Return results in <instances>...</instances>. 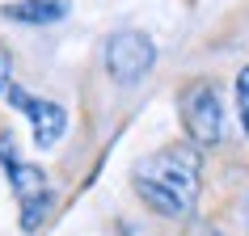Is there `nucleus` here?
I'll return each instance as SVG.
<instances>
[{
	"instance_id": "nucleus-9",
	"label": "nucleus",
	"mask_w": 249,
	"mask_h": 236,
	"mask_svg": "<svg viewBox=\"0 0 249 236\" xmlns=\"http://www.w3.org/2000/svg\"><path fill=\"white\" fill-rule=\"evenodd\" d=\"M245 228H249V194H245Z\"/></svg>"
},
{
	"instance_id": "nucleus-7",
	"label": "nucleus",
	"mask_w": 249,
	"mask_h": 236,
	"mask_svg": "<svg viewBox=\"0 0 249 236\" xmlns=\"http://www.w3.org/2000/svg\"><path fill=\"white\" fill-rule=\"evenodd\" d=\"M236 110H241V131L249 139V67H241L236 76Z\"/></svg>"
},
{
	"instance_id": "nucleus-8",
	"label": "nucleus",
	"mask_w": 249,
	"mask_h": 236,
	"mask_svg": "<svg viewBox=\"0 0 249 236\" xmlns=\"http://www.w3.org/2000/svg\"><path fill=\"white\" fill-rule=\"evenodd\" d=\"M13 80H9V51H4V42H0V93L9 89Z\"/></svg>"
},
{
	"instance_id": "nucleus-4",
	"label": "nucleus",
	"mask_w": 249,
	"mask_h": 236,
	"mask_svg": "<svg viewBox=\"0 0 249 236\" xmlns=\"http://www.w3.org/2000/svg\"><path fill=\"white\" fill-rule=\"evenodd\" d=\"M152 64H157V47L144 30H118L106 38V72L114 84H123V89L140 84L152 72Z\"/></svg>"
},
{
	"instance_id": "nucleus-3",
	"label": "nucleus",
	"mask_w": 249,
	"mask_h": 236,
	"mask_svg": "<svg viewBox=\"0 0 249 236\" xmlns=\"http://www.w3.org/2000/svg\"><path fill=\"white\" fill-rule=\"evenodd\" d=\"M178 110H182V127L190 135V144L198 148H215L224 139V105L215 84L207 80H190L178 97Z\"/></svg>"
},
{
	"instance_id": "nucleus-6",
	"label": "nucleus",
	"mask_w": 249,
	"mask_h": 236,
	"mask_svg": "<svg viewBox=\"0 0 249 236\" xmlns=\"http://www.w3.org/2000/svg\"><path fill=\"white\" fill-rule=\"evenodd\" d=\"M0 17L17 26H59L68 17V0H13L0 9Z\"/></svg>"
},
{
	"instance_id": "nucleus-1",
	"label": "nucleus",
	"mask_w": 249,
	"mask_h": 236,
	"mask_svg": "<svg viewBox=\"0 0 249 236\" xmlns=\"http://www.w3.org/2000/svg\"><path fill=\"white\" fill-rule=\"evenodd\" d=\"M131 185L144 198V207H152L165 219H186L198 202V185H203V152L198 144H173L160 148L152 156L135 160Z\"/></svg>"
},
{
	"instance_id": "nucleus-2",
	"label": "nucleus",
	"mask_w": 249,
	"mask_h": 236,
	"mask_svg": "<svg viewBox=\"0 0 249 236\" xmlns=\"http://www.w3.org/2000/svg\"><path fill=\"white\" fill-rule=\"evenodd\" d=\"M0 165L9 173L17 211H21V232H34L47 219V211H51V182H47V173H42V165L17 156V144L9 131H0Z\"/></svg>"
},
{
	"instance_id": "nucleus-5",
	"label": "nucleus",
	"mask_w": 249,
	"mask_h": 236,
	"mask_svg": "<svg viewBox=\"0 0 249 236\" xmlns=\"http://www.w3.org/2000/svg\"><path fill=\"white\" fill-rule=\"evenodd\" d=\"M4 97H9L13 110H21V114L30 118L38 152H47V148H55L59 139H64V131H68V110H64L59 101H51V97H34V93H26L21 84H9Z\"/></svg>"
}]
</instances>
